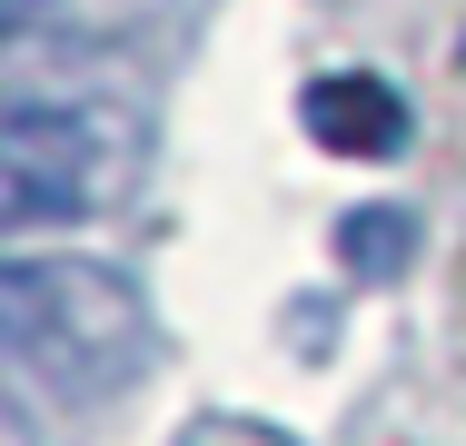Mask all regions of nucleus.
I'll use <instances>...</instances> for the list:
<instances>
[{
    "label": "nucleus",
    "instance_id": "f257e3e1",
    "mask_svg": "<svg viewBox=\"0 0 466 446\" xmlns=\"http://www.w3.org/2000/svg\"><path fill=\"white\" fill-rule=\"evenodd\" d=\"M0 338L50 397H119L149 357V298L99 258H10L0 268Z\"/></svg>",
    "mask_w": 466,
    "mask_h": 446
},
{
    "label": "nucleus",
    "instance_id": "f03ea898",
    "mask_svg": "<svg viewBox=\"0 0 466 446\" xmlns=\"http://www.w3.org/2000/svg\"><path fill=\"white\" fill-rule=\"evenodd\" d=\"M139 178V119L109 99H10L0 119V228H80L109 218Z\"/></svg>",
    "mask_w": 466,
    "mask_h": 446
},
{
    "label": "nucleus",
    "instance_id": "7ed1b4c3",
    "mask_svg": "<svg viewBox=\"0 0 466 446\" xmlns=\"http://www.w3.org/2000/svg\"><path fill=\"white\" fill-rule=\"evenodd\" d=\"M298 119H308V139L318 149H338V159H397L407 149V99L387 80H368V70H338V80H308V99H298Z\"/></svg>",
    "mask_w": 466,
    "mask_h": 446
},
{
    "label": "nucleus",
    "instance_id": "20e7f679",
    "mask_svg": "<svg viewBox=\"0 0 466 446\" xmlns=\"http://www.w3.org/2000/svg\"><path fill=\"white\" fill-rule=\"evenodd\" d=\"M407 258H417V218H407V208H348V218H338V268H348V278L387 288Z\"/></svg>",
    "mask_w": 466,
    "mask_h": 446
},
{
    "label": "nucleus",
    "instance_id": "39448f33",
    "mask_svg": "<svg viewBox=\"0 0 466 446\" xmlns=\"http://www.w3.org/2000/svg\"><path fill=\"white\" fill-rule=\"evenodd\" d=\"M10 10V30H90V40H109V30H139L159 0H0Z\"/></svg>",
    "mask_w": 466,
    "mask_h": 446
},
{
    "label": "nucleus",
    "instance_id": "423d86ee",
    "mask_svg": "<svg viewBox=\"0 0 466 446\" xmlns=\"http://www.w3.org/2000/svg\"><path fill=\"white\" fill-rule=\"evenodd\" d=\"M188 446H288L279 427H218V417H208V427H188Z\"/></svg>",
    "mask_w": 466,
    "mask_h": 446
}]
</instances>
